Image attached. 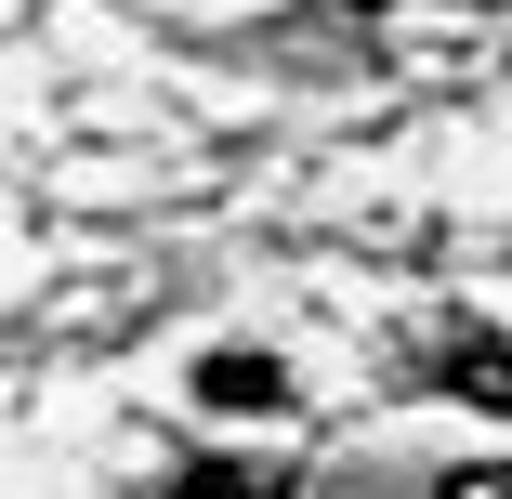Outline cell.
<instances>
[{"mask_svg": "<svg viewBox=\"0 0 512 499\" xmlns=\"http://www.w3.org/2000/svg\"><path fill=\"white\" fill-rule=\"evenodd\" d=\"M434 368H447V394H473V408H512V342H486V329H434Z\"/></svg>", "mask_w": 512, "mask_h": 499, "instance_id": "1", "label": "cell"}, {"mask_svg": "<svg viewBox=\"0 0 512 499\" xmlns=\"http://www.w3.org/2000/svg\"><path fill=\"white\" fill-rule=\"evenodd\" d=\"M197 394L250 421V408H289V368H276V355H211V368H197Z\"/></svg>", "mask_w": 512, "mask_h": 499, "instance_id": "2", "label": "cell"}, {"mask_svg": "<svg viewBox=\"0 0 512 499\" xmlns=\"http://www.w3.org/2000/svg\"><path fill=\"white\" fill-rule=\"evenodd\" d=\"M171 499H289V486H276V473H250V460H197Z\"/></svg>", "mask_w": 512, "mask_h": 499, "instance_id": "3", "label": "cell"}, {"mask_svg": "<svg viewBox=\"0 0 512 499\" xmlns=\"http://www.w3.org/2000/svg\"><path fill=\"white\" fill-rule=\"evenodd\" d=\"M434 499H512V460H460V473H447Z\"/></svg>", "mask_w": 512, "mask_h": 499, "instance_id": "4", "label": "cell"}, {"mask_svg": "<svg viewBox=\"0 0 512 499\" xmlns=\"http://www.w3.org/2000/svg\"><path fill=\"white\" fill-rule=\"evenodd\" d=\"M342 14H394V0H342Z\"/></svg>", "mask_w": 512, "mask_h": 499, "instance_id": "5", "label": "cell"}]
</instances>
